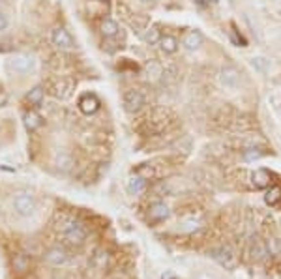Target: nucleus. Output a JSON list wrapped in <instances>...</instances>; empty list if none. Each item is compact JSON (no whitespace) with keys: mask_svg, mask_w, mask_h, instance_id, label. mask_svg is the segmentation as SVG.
Returning <instances> with one entry per match:
<instances>
[{"mask_svg":"<svg viewBox=\"0 0 281 279\" xmlns=\"http://www.w3.org/2000/svg\"><path fill=\"white\" fill-rule=\"evenodd\" d=\"M128 189H130V193H131V195L143 193V191L147 189V180H145L143 176L135 174V176H131V178L128 180Z\"/></svg>","mask_w":281,"mask_h":279,"instance_id":"obj_16","label":"nucleus"},{"mask_svg":"<svg viewBox=\"0 0 281 279\" xmlns=\"http://www.w3.org/2000/svg\"><path fill=\"white\" fill-rule=\"evenodd\" d=\"M120 32V26L114 19H103L101 21V34L105 37H114Z\"/></svg>","mask_w":281,"mask_h":279,"instance_id":"obj_18","label":"nucleus"},{"mask_svg":"<svg viewBox=\"0 0 281 279\" xmlns=\"http://www.w3.org/2000/svg\"><path fill=\"white\" fill-rule=\"evenodd\" d=\"M264 203L268 206H276L278 203H281V187L280 186H270L264 195Z\"/></svg>","mask_w":281,"mask_h":279,"instance_id":"obj_19","label":"nucleus"},{"mask_svg":"<svg viewBox=\"0 0 281 279\" xmlns=\"http://www.w3.org/2000/svg\"><path fill=\"white\" fill-rule=\"evenodd\" d=\"M197 4H199L201 8H205V6H206V2H205V0H197Z\"/></svg>","mask_w":281,"mask_h":279,"instance_id":"obj_29","label":"nucleus"},{"mask_svg":"<svg viewBox=\"0 0 281 279\" xmlns=\"http://www.w3.org/2000/svg\"><path fill=\"white\" fill-rule=\"evenodd\" d=\"M210 257H212L220 266L225 268V270H232V268L236 266V260H238L236 255H234V251H232L231 247H225V245L210 249Z\"/></svg>","mask_w":281,"mask_h":279,"instance_id":"obj_1","label":"nucleus"},{"mask_svg":"<svg viewBox=\"0 0 281 279\" xmlns=\"http://www.w3.org/2000/svg\"><path fill=\"white\" fill-rule=\"evenodd\" d=\"M270 182H272V172L266 169H257L251 172V184L255 189H268Z\"/></svg>","mask_w":281,"mask_h":279,"instance_id":"obj_10","label":"nucleus"},{"mask_svg":"<svg viewBox=\"0 0 281 279\" xmlns=\"http://www.w3.org/2000/svg\"><path fill=\"white\" fill-rule=\"evenodd\" d=\"M266 245H268L270 255L281 257V240L280 238H270V240H266Z\"/></svg>","mask_w":281,"mask_h":279,"instance_id":"obj_22","label":"nucleus"},{"mask_svg":"<svg viewBox=\"0 0 281 279\" xmlns=\"http://www.w3.org/2000/svg\"><path fill=\"white\" fill-rule=\"evenodd\" d=\"M74 81L72 79H60L55 88H53V92H55V96L58 97V99H68V97L72 96V92H74Z\"/></svg>","mask_w":281,"mask_h":279,"instance_id":"obj_12","label":"nucleus"},{"mask_svg":"<svg viewBox=\"0 0 281 279\" xmlns=\"http://www.w3.org/2000/svg\"><path fill=\"white\" fill-rule=\"evenodd\" d=\"M64 234L68 238V242L75 243V245H81L86 240V231L83 229V225H79L77 221H70L64 229Z\"/></svg>","mask_w":281,"mask_h":279,"instance_id":"obj_6","label":"nucleus"},{"mask_svg":"<svg viewBox=\"0 0 281 279\" xmlns=\"http://www.w3.org/2000/svg\"><path fill=\"white\" fill-rule=\"evenodd\" d=\"M249 255L255 262H264L270 257L268 253V245H266V240H261V238H255L249 243Z\"/></svg>","mask_w":281,"mask_h":279,"instance_id":"obj_8","label":"nucleus"},{"mask_svg":"<svg viewBox=\"0 0 281 279\" xmlns=\"http://www.w3.org/2000/svg\"><path fill=\"white\" fill-rule=\"evenodd\" d=\"M79 109L83 114H94L99 109V99L94 94H83L79 97Z\"/></svg>","mask_w":281,"mask_h":279,"instance_id":"obj_11","label":"nucleus"},{"mask_svg":"<svg viewBox=\"0 0 281 279\" xmlns=\"http://www.w3.org/2000/svg\"><path fill=\"white\" fill-rule=\"evenodd\" d=\"M23 124H25V128L28 131H36L37 128L41 126V116L37 112H34V111H26L23 114Z\"/></svg>","mask_w":281,"mask_h":279,"instance_id":"obj_15","label":"nucleus"},{"mask_svg":"<svg viewBox=\"0 0 281 279\" xmlns=\"http://www.w3.org/2000/svg\"><path fill=\"white\" fill-rule=\"evenodd\" d=\"M171 216V212H169V206L165 205V203H154V205H150L148 208V223H161V221H165V219Z\"/></svg>","mask_w":281,"mask_h":279,"instance_id":"obj_9","label":"nucleus"},{"mask_svg":"<svg viewBox=\"0 0 281 279\" xmlns=\"http://www.w3.org/2000/svg\"><path fill=\"white\" fill-rule=\"evenodd\" d=\"M10 28V15L6 12H0V32H6Z\"/></svg>","mask_w":281,"mask_h":279,"instance_id":"obj_25","label":"nucleus"},{"mask_svg":"<svg viewBox=\"0 0 281 279\" xmlns=\"http://www.w3.org/2000/svg\"><path fill=\"white\" fill-rule=\"evenodd\" d=\"M208 4H210V2H212V4H218V2H220V0H206Z\"/></svg>","mask_w":281,"mask_h":279,"instance_id":"obj_30","label":"nucleus"},{"mask_svg":"<svg viewBox=\"0 0 281 279\" xmlns=\"http://www.w3.org/2000/svg\"><path fill=\"white\" fill-rule=\"evenodd\" d=\"M182 43L187 51H197V49L203 45V34H201L199 30H189V32H186Z\"/></svg>","mask_w":281,"mask_h":279,"instance_id":"obj_13","label":"nucleus"},{"mask_svg":"<svg viewBox=\"0 0 281 279\" xmlns=\"http://www.w3.org/2000/svg\"><path fill=\"white\" fill-rule=\"evenodd\" d=\"M45 259H47V262L53 264V266H62V264L68 262V253H66L62 247H53V249L47 251Z\"/></svg>","mask_w":281,"mask_h":279,"instance_id":"obj_14","label":"nucleus"},{"mask_svg":"<svg viewBox=\"0 0 281 279\" xmlns=\"http://www.w3.org/2000/svg\"><path fill=\"white\" fill-rule=\"evenodd\" d=\"M141 4H145V6H148V4H154V0H139Z\"/></svg>","mask_w":281,"mask_h":279,"instance_id":"obj_27","label":"nucleus"},{"mask_svg":"<svg viewBox=\"0 0 281 279\" xmlns=\"http://www.w3.org/2000/svg\"><path fill=\"white\" fill-rule=\"evenodd\" d=\"M262 154H264V152H261L259 148H255V146H249V148H245V150H244V159H245V161H253V159L261 158Z\"/></svg>","mask_w":281,"mask_h":279,"instance_id":"obj_23","label":"nucleus"},{"mask_svg":"<svg viewBox=\"0 0 281 279\" xmlns=\"http://www.w3.org/2000/svg\"><path fill=\"white\" fill-rule=\"evenodd\" d=\"M161 279H178V278H176V276H174L172 272H165V274L161 276Z\"/></svg>","mask_w":281,"mask_h":279,"instance_id":"obj_26","label":"nucleus"},{"mask_svg":"<svg viewBox=\"0 0 281 279\" xmlns=\"http://www.w3.org/2000/svg\"><path fill=\"white\" fill-rule=\"evenodd\" d=\"M34 64H36V60L30 55H13L12 58L8 60V70L12 73L25 75V73L34 70Z\"/></svg>","mask_w":281,"mask_h":279,"instance_id":"obj_2","label":"nucleus"},{"mask_svg":"<svg viewBox=\"0 0 281 279\" xmlns=\"http://www.w3.org/2000/svg\"><path fill=\"white\" fill-rule=\"evenodd\" d=\"M43 96H45V92H43V88L41 86H34L28 94H26V101L30 103V105H41V101H43Z\"/></svg>","mask_w":281,"mask_h":279,"instance_id":"obj_20","label":"nucleus"},{"mask_svg":"<svg viewBox=\"0 0 281 279\" xmlns=\"http://www.w3.org/2000/svg\"><path fill=\"white\" fill-rule=\"evenodd\" d=\"M122 103H124V109L126 112H139V111L145 107V103H147V99L145 96L139 92V90H126L122 96Z\"/></svg>","mask_w":281,"mask_h":279,"instance_id":"obj_3","label":"nucleus"},{"mask_svg":"<svg viewBox=\"0 0 281 279\" xmlns=\"http://www.w3.org/2000/svg\"><path fill=\"white\" fill-rule=\"evenodd\" d=\"M99 2H103V0H99Z\"/></svg>","mask_w":281,"mask_h":279,"instance_id":"obj_32","label":"nucleus"},{"mask_svg":"<svg viewBox=\"0 0 281 279\" xmlns=\"http://www.w3.org/2000/svg\"><path fill=\"white\" fill-rule=\"evenodd\" d=\"M51 41H53V45H56L58 49H74L75 47V39L74 36L66 30V28H55L53 32H51Z\"/></svg>","mask_w":281,"mask_h":279,"instance_id":"obj_5","label":"nucleus"},{"mask_svg":"<svg viewBox=\"0 0 281 279\" xmlns=\"http://www.w3.org/2000/svg\"><path fill=\"white\" fill-rule=\"evenodd\" d=\"M158 45L165 55H172V53L178 51V41H176V37L172 36H161Z\"/></svg>","mask_w":281,"mask_h":279,"instance_id":"obj_17","label":"nucleus"},{"mask_svg":"<svg viewBox=\"0 0 281 279\" xmlns=\"http://www.w3.org/2000/svg\"><path fill=\"white\" fill-rule=\"evenodd\" d=\"M229 2H231V4H232V2H234V0H229Z\"/></svg>","mask_w":281,"mask_h":279,"instance_id":"obj_31","label":"nucleus"},{"mask_svg":"<svg viewBox=\"0 0 281 279\" xmlns=\"http://www.w3.org/2000/svg\"><path fill=\"white\" fill-rule=\"evenodd\" d=\"M56 163H58V169H62V170H68L70 167H72V158L70 156H62V158H58L56 159Z\"/></svg>","mask_w":281,"mask_h":279,"instance_id":"obj_24","label":"nucleus"},{"mask_svg":"<svg viewBox=\"0 0 281 279\" xmlns=\"http://www.w3.org/2000/svg\"><path fill=\"white\" fill-rule=\"evenodd\" d=\"M6 103V96L4 94H0V105H4Z\"/></svg>","mask_w":281,"mask_h":279,"instance_id":"obj_28","label":"nucleus"},{"mask_svg":"<svg viewBox=\"0 0 281 279\" xmlns=\"http://www.w3.org/2000/svg\"><path fill=\"white\" fill-rule=\"evenodd\" d=\"M13 208L19 216H30L36 208V201L30 193H19L13 199Z\"/></svg>","mask_w":281,"mask_h":279,"instance_id":"obj_4","label":"nucleus"},{"mask_svg":"<svg viewBox=\"0 0 281 279\" xmlns=\"http://www.w3.org/2000/svg\"><path fill=\"white\" fill-rule=\"evenodd\" d=\"M145 43L147 45H158L159 39H161V32H159V28H148L147 32H145Z\"/></svg>","mask_w":281,"mask_h":279,"instance_id":"obj_21","label":"nucleus"},{"mask_svg":"<svg viewBox=\"0 0 281 279\" xmlns=\"http://www.w3.org/2000/svg\"><path fill=\"white\" fill-rule=\"evenodd\" d=\"M218 79H220V85L227 90H236L240 85V75L234 68H223L218 75Z\"/></svg>","mask_w":281,"mask_h":279,"instance_id":"obj_7","label":"nucleus"}]
</instances>
